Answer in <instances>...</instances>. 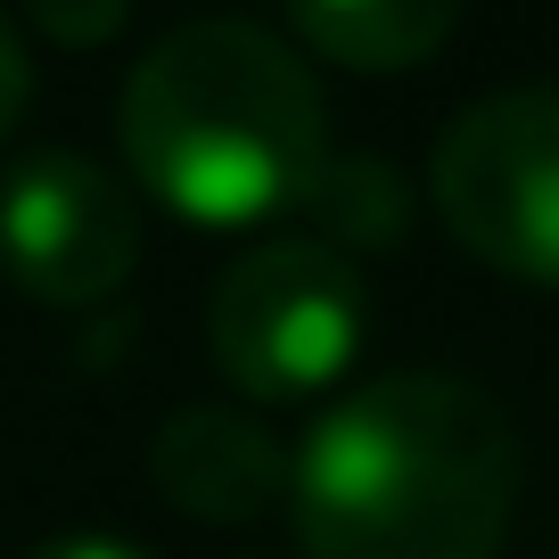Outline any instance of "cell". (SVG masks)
Here are the masks:
<instances>
[{"label": "cell", "mask_w": 559, "mask_h": 559, "mask_svg": "<svg viewBox=\"0 0 559 559\" xmlns=\"http://www.w3.org/2000/svg\"><path fill=\"white\" fill-rule=\"evenodd\" d=\"M519 510V437L453 370L362 379L288 453L305 559H493Z\"/></svg>", "instance_id": "obj_1"}, {"label": "cell", "mask_w": 559, "mask_h": 559, "mask_svg": "<svg viewBox=\"0 0 559 559\" xmlns=\"http://www.w3.org/2000/svg\"><path fill=\"white\" fill-rule=\"evenodd\" d=\"M123 165L157 206L206 230L297 214L330 165L321 83L280 34L206 17L165 34L123 83Z\"/></svg>", "instance_id": "obj_2"}, {"label": "cell", "mask_w": 559, "mask_h": 559, "mask_svg": "<svg viewBox=\"0 0 559 559\" xmlns=\"http://www.w3.org/2000/svg\"><path fill=\"white\" fill-rule=\"evenodd\" d=\"M370 330L362 263L321 239H263L214 280L206 346L239 395L255 403H313L354 370Z\"/></svg>", "instance_id": "obj_3"}, {"label": "cell", "mask_w": 559, "mask_h": 559, "mask_svg": "<svg viewBox=\"0 0 559 559\" xmlns=\"http://www.w3.org/2000/svg\"><path fill=\"white\" fill-rule=\"evenodd\" d=\"M428 198L486 272L559 288V91L526 83L469 99L437 140Z\"/></svg>", "instance_id": "obj_4"}, {"label": "cell", "mask_w": 559, "mask_h": 559, "mask_svg": "<svg viewBox=\"0 0 559 559\" xmlns=\"http://www.w3.org/2000/svg\"><path fill=\"white\" fill-rule=\"evenodd\" d=\"M0 263L41 305H99L140 263V206L107 165L41 148L0 181Z\"/></svg>", "instance_id": "obj_5"}, {"label": "cell", "mask_w": 559, "mask_h": 559, "mask_svg": "<svg viewBox=\"0 0 559 559\" xmlns=\"http://www.w3.org/2000/svg\"><path fill=\"white\" fill-rule=\"evenodd\" d=\"M157 493L198 526H247L288 502V444L239 403H181L148 437Z\"/></svg>", "instance_id": "obj_6"}, {"label": "cell", "mask_w": 559, "mask_h": 559, "mask_svg": "<svg viewBox=\"0 0 559 559\" xmlns=\"http://www.w3.org/2000/svg\"><path fill=\"white\" fill-rule=\"evenodd\" d=\"M288 25L354 74H403L453 41L461 0H288Z\"/></svg>", "instance_id": "obj_7"}, {"label": "cell", "mask_w": 559, "mask_h": 559, "mask_svg": "<svg viewBox=\"0 0 559 559\" xmlns=\"http://www.w3.org/2000/svg\"><path fill=\"white\" fill-rule=\"evenodd\" d=\"M305 214H313L321 247H337L346 263L379 255V247L403 239V223H412V190H403V174L386 157H330L313 181V198H305Z\"/></svg>", "instance_id": "obj_8"}, {"label": "cell", "mask_w": 559, "mask_h": 559, "mask_svg": "<svg viewBox=\"0 0 559 559\" xmlns=\"http://www.w3.org/2000/svg\"><path fill=\"white\" fill-rule=\"evenodd\" d=\"M25 17L50 41H67V50H99V41H116V25L132 17V0H25Z\"/></svg>", "instance_id": "obj_9"}, {"label": "cell", "mask_w": 559, "mask_h": 559, "mask_svg": "<svg viewBox=\"0 0 559 559\" xmlns=\"http://www.w3.org/2000/svg\"><path fill=\"white\" fill-rule=\"evenodd\" d=\"M25 99H34V58H25V34L0 9V140L25 123Z\"/></svg>", "instance_id": "obj_10"}, {"label": "cell", "mask_w": 559, "mask_h": 559, "mask_svg": "<svg viewBox=\"0 0 559 559\" xmlns=\"http://www.w3.org/2000/svg\"><path fill=\"white\" fill-rule=\"evenodd\" d=\"M25 559H157V551H140V543H123V535H50Z\"/></svg>", "instance_id": "obj_11"}]
</instances>
